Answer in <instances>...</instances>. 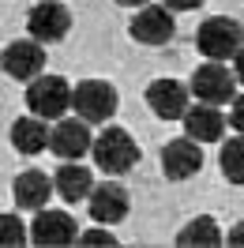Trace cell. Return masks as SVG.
<instances>
[{
	"label": "cell",
	"instance_id": "1",
	"mask_svg": "<svg viewBox=\"0 0 244 248\" xmlns=\"http://www.w3.org/2000/svg\"><path fill=\"white\" fill-rule=\"evenodd\" d=\"M91 155H94V162H98V170L121 177V173H128L139 162V147H136V140H132L124 128H106V132L94 140Z\"/></svg>",
	"mask_w": 244,
	"mask_h": 248
},
{
	"label": "cell",
	"instance_id": "2",
	"mask_svg": "<svg viewBox=\"0 0 244 248\" xmlns=\"http://www.w3.org/2000/svg\"><path fill=\"white\" fill-rule=\"evenodd\" d=\"M237 72H229L226 61H207L203 68L192 72V94L207 106H222V102H233L237 98Z\"/></svg>",
	"mask_w": 244,
	"mask_h": 248
},
{
	"label": "cell",
	"instance_id": "3",
	"mask_svg": "<svg viewBox=\"0 0 244 248\" xmlns=\"http://www.w3.org/2000/svg\"><path fill=\"white\" fill-rule=\"evenodd\" d=\"M241 27L233 23V19H226V16H214V19H207L203 27H199V34H196V46H199V53L207 57V61H229V57H237L241 53Z\"/></svg>",
	"mask_w": 244,
	"mask_h": 248
},
{
	"label": "cell",
	"instance_id": "4",
	"mask_svg": "<svg viewBox=\"0 0 244 248\" xmlns=\"http://www.w3.org/2000/svg\"><path fill=\"white\" fill-rule=\"evenodd\" d=\"M68 106H72V87L61 76L30 79V87H27V109L30 113L46 117V121H61Z\"/></svg>",
	"mask_w": 244,
	"mask_h": 248
},
{
	"label": "cell",
	"instance_id": "5",
	"mask_svg": "<svg viewBox=\"0 0 244 248\" xmlns=\"http://www.w3.org/2000/svg\"><path fill=\"white\" fill-rule=\"evenodd\" d=\"M72 109L87 124H102L117 113V91L109 83H102V79H87V83H79L72 91Z\"/></svg>",
	"mask_w": 244,
	"mask_h": 248
},
{
	"label": "cell",
	"instance_id": "6",
	"mask_svg": "<svg viewBox=\"0 0 244 248\" xmlns=\"http://www.w3.org/2000/svg\"><path fill=\"white\" fill-rule=\"evenodd\" d=\"M128 34L136 42H143V46H166L169 38L177 34L173 8H166V4H143L139 16L128 23Z\"/></svg>",
	"mask_w": 244,
	"mask_h": 248
},
{
	"label": "cell",
	"instance_id": "7",
	"mask_svg": "<svg viewBox=\"0 0 244 248\" xmlns=\"http://www.w3.org/2000/svg\"><path fill=\"white\" fill-rule=\"evenodd\" d=\"M27 31L42 46L46 42H61L64 34L72 31V12L64 8L61 0H42V4H34L30 16H27Z\"/></svg>",
	"mask_w": 244,
	"mask_h": 248
},
{
	"label": "cell",
	"instance_id": "8",
	"mask_svg": "<svg viewBox=\"0 0 244 248\" xmlns=\"http://www.w3.org/2000/svg\"><path fill=\"white\" fill-rule=\"evenodd\" d=\"M199 166H203V151H199V140H192V136L169 140L162 147V170L169 181H188L199 173Z\"/></svg>",
	"mask_w": 244,
	"mask_h": 248
},
{
	"label": "cell",
	"instance_id": "9",
	"mask_svg": "<svg viewBox=\"0 0 244 248\" xmlns=\"http://www.w3.org/2000/svg\"><path fill=\"white\" fill-rule=\"evenodd\" d=\"M147 106L162 121H184V113H188V87L177 83V79H154L147 87Z\"/></svg>",
	"mask_w": 244,
	"mask_h": 248
},
{
	"label": "cell",
	"instance_id": "10",
	"mask_svg": "<svg viewBox=\"0 0 244 248\" xmlns=\"http://www.w3.org/2000/svg\"><path fill=\"white\" fill-rule=\"evenodd\" d=\"M76 218L68 215V211H38L30 226V241L34 245H46V248H61V245H72L76 241Z\"/></svg>",
	"mask_w": 244,
	"mask_h": 248
},
{
	"label": "cell",
	"instance_id": "11",
	"mask_svg": "<svg viewBox=\"0 0 244 248\" xmlns=\"http://www.w3.org/2000/svg\"><path fill=\"white\" fill-rule=\"evenodd\" d=\"M49 151L57 158H64V162H76V158H83L87 151H94L87 121H83V117H79V121H61L53 128V136H49Z\"/></svg>",
	"mask_w": 244,
	"mask_h": 248
},
{
	"label": "cell",
	"instance_id": "12",
	"mask_svg": "<svg viewBox=\"0 0 244 248\" xmlns=\"http://www.w3.org/2000/svg\"><path fill=\"white\" fill-rule=\"evenodd\" d=\"M87 207H91V218L98 226H117V222H124V215H128V192H124L117 181L98 185L91 192Z\"/></svg>",
	"mask_w": 244,
	"mask_h": 248
},
{
	"label": "cell",
	"instance_id": "13",
	"mask_svg": "<svg viewBox=\"0 0 244 248\" xmlns=\"http://www.w3.org/2000/svg\"><path fill=\"white\" fill-rule=\"evenodd\" d=\"M42 68H46V49L38 38L34 42H12L4 49V72L12 79H38Z\"/></svg>",
	"mask_w": 244,
	"mask_h": 248
},
{
	"label": "cell",
	"instance_id": "14",
	"mask_svg": "<svg viewBox=\"0 0 244 248\" xmlns=\"http://www.w3.org/2000/svg\"><path fill=\"white\" fill-rule=\"evenodd\" d=\"M184 132H188L192 140H199V143H214V140H222L226 121H222V113H218L214 106L199 102L196 109H188V113H184Z\"/></svg>",
	"mask_w": 244,
	"mask_h": 248
},
{
	"label": "cell",
	"instance_id": "15",
	"mask_svg": "<svg viewBox=\"0 0 244 248\" xmlns=\"http://www.w3.org/2000/svg\"><path fill=\"white\" fill-rule=\"evenodd\" d=\"M49 136H53V132L46 128V117H38V113L19 117V121L12 124V143H15L19 155H38V151H46Z\"/></svg>",
	"mask_w": 244,
	"mask_h": 248
},
{
	"label": "cell",
	"instance_id": "16",
	"mask_svg": "<svg viewBox=\"0 0 244 248\" xmlns=\"http://www.w3.org/2000/svg\"><path fill=\"white\" fill-rule=\"evenodd\" d=\"M53 181H49L46 173H38V170H27V173H19L15 177V203L19 207H27V211H42L49 203V196H53Z\"/></svg>",
	"mask_w": 244,
	"mask_h": 248
},
{
	"label": "cell",
	"instance_id": "17",
	"mask_svg": "<svg viewBox=\"0 0 244 248\" xmlns=\"http://www.w3.org/2000/svg\"><path fill=\"white\" fill-rule=\"evenodd\" d=\"M53 185H57V196L68 200V203L91 200V192H94L91 170H83V166H76V162H64L61 170H57V177H53Z\"/></svg>",
	"mask_w": 244,
	"mask_h": 248
},
{
	"label": "cell",
	"instance_id": "18",
	"mask_svg": "<svg viewBox=\"0 0 244 248\" xmlns=\"http://www.w3.org/2000/svg\"><path fill=\"white\" fill-rule=\"evenodd\" d=\"M177 245L181 248H188V245L214 248V245H222V230H218V222H214L211 215H199V218H192V222L177 233Z\"/></svg>",
	"mask_w": 244,
	"mask_h": 248
},
{
	"label": "cell",
	"instance_id": "19",
	"mask_svg": "<svg viewBox=\"0 0 244 248\" xmlns=\"http://www.w3.org/2000/svg\"><path fill=\"white\" fill-rule=\"evenodd\" d=\"M222 173L229 185H244V132L241 140H226L222 147Z\"/></svg>",
	"mask_w": 244,
	"mask_h": 248
},
{
	"label": "cell",
	"instance_id": "20",
	"mask_svg": "<svg viewBox=\"0 0 244 248\" xmlns=\"http://www.w3.org/2000/svg\"><path fill=\"white\" fill-rule=\"evenodd\" d=\"M0 241L4 245H23V226H19V218H12V215H4L0 218Z\"/></svg>",
	"mask_w": 244,
	"mask_h": 248
},
{
	"label": "cell",
	"instance_id": "21",
	"mask_svg": "<svg viewBox=\"0 0 244 248\" xmlns=\"http://www.w3.org/2000/svg\"><path fill=\"white\" fill-rule=\"evenodd\" d=\"M229 124H233L237 132H244V94H241V98H233V113H229Z\"/></svg>",
	"mask_w": 244,
	"mask_h": 248
},
{
	"label": "cell",
	"instance_id": "22",
	"mask_svg": "<svg viewBox=\"0 0 244 248\" xmlns=\"http://www.w3.org/2000/svg\"><path fill=\"white\" fill-rule=\"evenodd\" d=\"M166 8H173V12H192V8H199L203 0H162Z\"/></svg>",
	"mask_w": 244,
	"mask_h": 248
},
{
	"label": "cell",
	"instance_id": "23",
	"mask_svg": "<svg viewBox=\"0 0 244 248\" xmlns=\"http://www.w3.org/2000/svg\"><path fill=\"white\" fill-rule=\"evenodd\" d=\"M83 245H117V241H113V233H87Z\"/></svg>",
	"mask_w": 244,
	"mask_h": 248
},
{
	"label": "cell",
	"instance_id": "24",
	"mask_svg": "<svg viewBox=\"0 0 244 248\" xmlns=\"http://www.w3.org/2000/svg\"><path fill=\"white\" fill-rule=\"evenodd\" d=\"M229 245H233V248H244V222H237V226L229 230Z\"/></svg>",
	"mask_w": 244,
	"mask_h": 248
},
{
	"label": "cell",
	"instance_id": "25",
	"mask_svg": "<svg viewBox=\"0 0 244 248\" xmlns=\"http://www.w3.org/2000/svg\"><path fill=\"white\" fill-rule=\"evenodd\" d=\"M233 72H237V79L244 83V49L237 53V57H233Z\"/></svg>",
	"mask_w": 244,
	"mask_h": 248
},
{
	"label": "cell",
	"instance_id": "26",
	"mask_svg": "<svg viewBox=\"0 0 244 248\" xmlns=\"http://www.w3.org/2000/svg\"><path fill=\"white\" fill-rule=\"evenodd\" d=\"M113 4H121V8H143L147 0H113Z\"/></svg>",
	"mask_w": 244,
	"mask_h": 248
}]
</instances>
